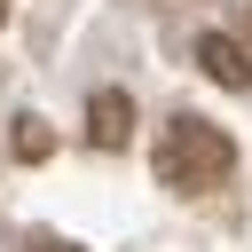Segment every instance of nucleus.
Masks as SVG:
<instances>
[{
  "label": "nucleus",
  "instance_id": "nucleus-1",
  "mask_svg": "<svg viewBox=\"0 0 252 252\" xmlns=\"http://www.w3.org/2000/svg\"><path fill=\"white\" fill-rule=\"evenodd\" d=\"M150 165H158V181H165V189H181V197H205V189H220V181L236 173V142H228L213 118H197V110H173V118L158 126V150H150Z\"/></svg>",
  "mask_w": 252,
  "mask_h": 252
},
{
  "label": "nucleus",
  "instance_id": "nucleus-2",
  "mask_svg": "<svg viewBox=\"0 0 252 252\" xmlns=\"http://www.w3.org/2000/svg\"><path fill=\"white\" fill-rule=\"evenodd\" d=\"M126 134H134V94H126V87H94V102H87V142H94V150H126Z\"/></svg>",
  "mask_w": 252,
  "mask_h": 252
},
{
  "label": "nucleus",
  "instance_id": "nucleus-3",
  "mask_svg": "<svg viewBox=\"0 0 252 252\" xmlns=\"http://www.w3.org/2000/svg\"><path fill=\"white\" fill-rule=\"evenodd\" d=\"M197 63H205V79H213V87H228V94H244V87H252V55H244L228 32H205V39H197Z\"/></svg>",
  "mask_w": 252,
  "mask_h": 252
},
{
  "label": "nucleus",
  "instance_id": "nucleus-4",
  "mask_svg": "<svg viewBox=\"0 0 252 252\" xmlns=\"http://www.w3.org/2000/svg\"><path fill=\"white\" fill-rule=\"evenodd\" d=\"M47 150H55V134H47V118H32V110H24V118H16V158H24V165H39Z\"/></svg>",
  "mask_w": 252,
  "mask_h": 252
},
{
  "label": "nucleus",
  "instance_id": "nucleus-5",
  "mask_svg": "<svg viewBox=\"0 0 252 252\" xmlns=\"http://www.w3.org/2000/svg\"><path fill=\"white\" fill-rule=\"evenodd\" d=\"M24 252H79V244H63V236H32Z\"/></svg>",
  "mask_w": 252,
  "mask_h": 252
},
{
  "label": "nucleus",
  "instance_id": "nucleus-6",
  "mask_svg": "<svg viewBox=\"0 0 252 252\" xmlns=\"http://www.w3.org/2000/svg\"><path fill=\"white\" fill-rule=\"evenodd\" d=\"M0 16H8V0H0Z\"/></svg>",
  "mask_w": 252,
  "mask_h": 252
}]
</instances>
